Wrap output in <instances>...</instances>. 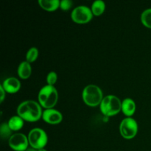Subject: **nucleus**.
<instances>
[{"instance_id": "f257e3e1", "label": "nucleus", "mask_w": 151, "mask_h": 151, "mask_svg": "<svg viewBox=\"0 0 151 151\" xmlns=\"http://www.w3.org/2000/svg\"><path fill=\"white\" fill-rule=\"evenodd\" d=\"M17 114L24 120L36 122L42 117L43 111L39 103L34 100H26L18 106Z\"/></svg>"}, {"instance_id": "f03ea898", "label": "nucleus", "mask_w": 151, "mask_h": 151, "mask_svg": "<svg viewBox=\"0 0 151 151\" xmlns=\"http://www.w3.org/2000/svg\"><path fill=\"white\" fill-rule=\"evenodd\" d=\"M38 98V103L43 108L53 109L58 103V93L54 86L46 85L39 91Z\"/></svg>"}, {"instance_id": "7ed1b4c3", "label": "nucleus", "mask_w": 151, "mask_h": 151, "mask_svg": "<svg viewBox=\"0 0 151 151\" xmlns=\"http://www.w3.org/2000/svg\"><path fill=\"white\" fill-rule=\"evenodd\" d=\"M82 97L84 103L91 107H96L103 100V94L101 88L96 85H88L83 88Z\"/></svg>"}, {"instance_id": "20e7f679", "label": "nucleus", "mask_w": 151, "mask_h": 151, "mask_svg": "<svg viewBox=\"0 0 151 151\" xmlns=\"http://www.w3.org/2000/svg\"><path fill=\"white\" fill-rule=\"evenodd\" d=\"M100 106L102 113L107 116H114L122 111V102L116 96L112 94L105 97Z\"/></svg>"}, {"instance_id": "39448f33", "label": "nucleus", "mask_w": 151, "mask_h": 151, "mask_svg": "<svg viewBox=\"0 0 151 151\" xmlns=\"http://www.w3.org/2000/svg\"><path fill=\"white\" fill-rule=\"evenodd\" d=\"M27 137L30 147L36 150L44 148L48 142L47 133L39 128H32L28 134Z\"/></svg>"}, {"instance_id": "423d86ee", "label": "nucleus", "mask_w": 151, "mask_h": 151, "mask_svg": "<svg viewBox=\"0 0 151 151\" xmlns=\"http://www.w3.org/2000/svg\"><path fill=\"white\" fill-rule=\"evenodd\" d=\"M119 131L121 136L126 139L134 138L138 132L137 122L132 117L125 118L119 125Z\"/></svg>"}, {"instance_id": "0eeeda50", "label": "nucleus", "mask_w": 151, "mask_h": 151, "mask_svg": "<svg viewBox=\"0 0 151 151\" xmlns=\"http://www.w3.org/2000/svg\"><path fill=\"white\" fill-rule=\"evenodd\" d=\"M92 17V11L86 5L78 6L71 13V18L77 24L88 23L91 20Z\"/></svg>"}, {"instance_id": "6e6552de", "label": "nucleus", "mask_w": 151, "mask_h": 151, "mask_svg": "<svg viewBox=\"0 0 151 151\" xmlns=\"http://www.w3.org/2000/svg\"><path fill=\"white\" fill-rule=\"evenodd\" d=\"M8 144L15 151H26L29 145L28 137L22 133L13 134L8 139Z\"/></svg>"}, {"instance_id": "1a4fd4ad", "label": "nucleus", "mask_w": 151, "mask_h": 151, "mask_svg": "<svg viewBox=\"0 0 151 151\" xmlns=\"http://www.w3.org/2000/svg\"><path fill=\"white\" fill-rule=\"evenodd\" d=\"M42 119L50 125H57L61 122L63 116L59 111L54 109H48L43 111Z\"/></svg>"}, {"instance_id": "9d476101", "label": "nucleus", "mask_w": 151, "mask_h": 151, "mask_svg": "<svg viewBox=\"0 0 151 151\" xmlns=\"http://www.w3.org/2000/svg\"><path fill=\"white\" fill-rule=\"evenodd\" d=\"M1 86L4 88L6 92L13 94L17 92L20 89L21 83L16 78L10 77L4 80L3 83L1 84Z\"/></svg>"}, {"instance_id": "9b49d317", "label": "nucleus", "mask_w": 151, "mask_h": 151, "mask_svg": "<svg viewBox=\"0 0 151 151\" xmlns=\"http://www.w3.org/2000/svg\"><path fill=\"white\" fill-rule=\"evenodd\" d=\"M122 111L128 117H131L136 111V103L131 98H125L122 102Z\"/></svg>"}, {"instance_id": "f8f14e48", "label": "nucleus", "mask_w": 151, "mask_h": 151, "mask_svg": "<svg viewBox=\"0 0 151 151\" xmlns=\"http://www.w3.org/2000/svg\"><path fill=\"white\" fill-rule=\"evenodd\" d=\"M18 75L22 79H27L30 77L32 72V67L29 62L27 60L22 61L18 67Z\"/></svg>"}, {"instance_id": "ddd939ff", "label": "nucleus", "mask_w": 151, "mask_h": 151, "mask_svg": "<svg viewBox=\"0 0 151 151\" xmlns=\"http://www.w3.org/2000/svg\"><path fill=\"white\" fill-rule=\"evenodd\" d=\"M60 1L59 0H39L38 4L47 11H54L60 7Z\"/></svg>"}, {"instance_id": "4468645a", "label": "nucleus", "mask_w": 151, "mask_h": 151, "mask_svg": "<svg viewBox=\"0 0 151 151\" xmlns=\"http://www.w3.org/2000/svg\"><path fill=\"white\" fill-rule=\"evenodd\" d=\"M8 125L10 128L13 131H17L19 130L22 129V127L24 126V119L22 117L16 115V116H13L10 118L8 121Z\"/></svg>"}, {"instance_id": "2eb2a0df", "label": "nucleus", "mask_w": 151, "mask_h": 151, "mask_svg": "<svg viewBox=\"0 0 151 151\" xmlns=\"http://www.w3.org/2000/svg\"><path fill=\"white\" fill-rule=\"evenodd\" d=\"M105 9H106V4L104 1L102 0H96L92 3L91 10L92 11L93 15L100 16L105 11Z\"/></svg>"}, {"instance_id": "dca6fc26", "label": "nucleus", "mask_w": 151, "mask_h": 151, "mask_svg": "<svg viewBox=\"0 0 151 151\" xmlns=\"http://www.w3.org/2000/svg\"><path fill=\"white\" fill-rule=\"evenodd\" d=\"M141 22L148 28H151V8L145 10L141 15Z\"/></svg>"}, {"instance_id": "f3484780", "label": "nucleus", "mask_w": 151, "mask_h": 151, "mask_svg": "<svg viewBox=\"0 0 151 151\" xmlns=\"http://www.w3.org/2000/svg\"><path fill=\"white\" fill-rule=\"evenodd\" d=\"M12 130L11 128L9 126L8 123L7 122H4L1 125L0 127V134H1V137L4 139H10L11 137L12 134Z\"/></svg>"}, {"instance_id": "a211bd4d", "label": "nucleus", "mask_w": 151, "mask_h": 151, "mask_svg": "<svg viewBox=\"0 0 151 151\" xmlns=\"http://www.w3.org/2000/svg\"><path fill=\"white\" fill-rule=\"evenodd\" d=\"M38 56V50L36 47H31L26 55V60L29 63L36 60Z\"/></svg>"}, {"instance_id": "6ab92c4d", "label": "nucleus", "mask_w": 151, "mask_h": 151, "mask_svg": "<svg viewBox=\"0 0 151 151\" xmlns=\"http://www.w3.org/2000/svg\"><path fill=\"white\" fill-rule=\"evenodd\" d=\"M58 75L55 72H50L47 76V85L54 86L55 83L57 82Z\"/></svg>"}, {"instance_id": "aec40b11", "label": "nucleus", "mask_w": 151, "mask_h": 151, "mask_svg": "<svg viewBox=\"0 0 151 151\" xmlns=\"http://www.w3.org/2000/svg\"><path fill=\"white\" fill-rule=\"evenodd\" d=\"M73 5V2L70 0H62L60 2V7L63 10H69Z\"/></svg>"}, {"instance_id": "412c9836", "label": "nucleus", "mask_w": 151, "mask_h": 151, "mask_svg": "<svg viewBox=\"0 0 151 151\" xmlns=\"http://www.w3.org/2000/svg\"><path fill=\"white\" fill-rule=\"evenodd\" d=\"M0 91H1V100H0V102H1V103H2L4 100V97H5L6 91H5V90L4 89V88L1 86V85L0 86Z\"/></svg>"}, {"instance_id": "4be33fe9", "label": "nucleus", "mask_w": 151, "mask_h": 151, "mask_svg": "<svg viewBox=\"0 0 151 151\" xmlns=\"http://www.w3.org/2000/svg\"><path fill=\"white\" fill-rule=\"evenodd\" d=\"M26 151H38V150L32 148V147H28V149Z\"/></svg>"}, {"instance_id": "5701e85b", "label": "nucleus", "mask_w": 151, "mask_h": 151, "mask_svg": "<svg viewBox=\"0 0 151 151\" xmlns=\"http://www.w3.org/2000/svg\"><path fill=\"white\" fill-rule=\"evenodd\" d=\"M38 151H47L46 149L44 148H42V149H39V150H38Z\"/></svg>"}]
</instances>
